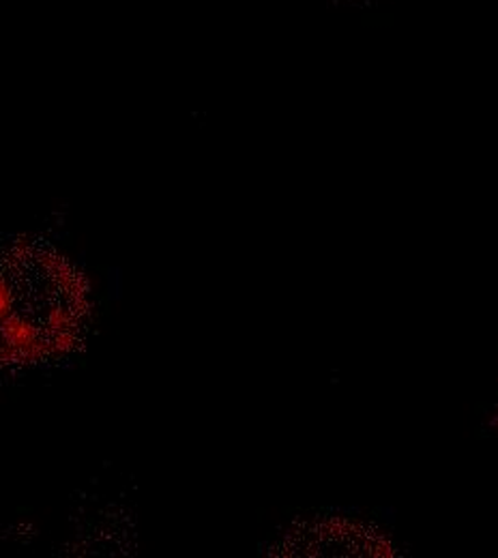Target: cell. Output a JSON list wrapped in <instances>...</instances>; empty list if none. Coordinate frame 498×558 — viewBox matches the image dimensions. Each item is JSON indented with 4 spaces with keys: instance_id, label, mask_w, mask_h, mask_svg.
Here are the masks:
<instances>
[{
    "instance_id": "6da1fadb",
    "label": "cell",
    "mask_w": 498,
    "mask_h": 558,
    "mask_svg": "<svg viewBox=\"0 0 498 558\" xmlns=\"http://www.w3.org/2000/svg\"><path fill=\"white\" fill-rule=\"evenodd\" d=\"M88 286L68 256L41 241L0 252V367L63 363L84 344Z\"/></svg>"
}]
</instances>
